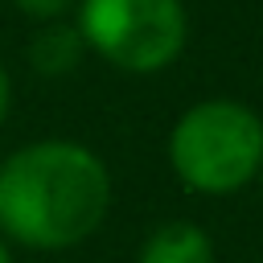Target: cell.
Here are the masks:
<instances>
[{
	"instance_id": "obj_1",
	"label": "cell",
	"mask_w": 263,
	"mask_h": 263,
	"mask_svg": "<svg viewBox=\"0 0 263 263\" xmlns=\"http://www.w3.org/2000/svg\"><path fill=\"white\" fill-rule=\"evenodd\" d=\"M111 205L107 164L74 140H37L0 164V230L33 251L82 242Z\"/></svg>"
},
{
	"instance_id": "obj_5",
	"label": "cell",
	"mask_w": 263,
	"mask_h": 263,
	"mask_svg": "<svg viewBox=\"0 0 263 263\" xmlns=\"http://www.w3.org/2000/svg\"><path fill=\"white\" fill-rule=\"evenodd\" d=\"M82 45H86V41H82L78 25H74V29H66V25H49L45 33H37L29 58H33V66H37L41 74H66V70L78 62Z\"/></svg>"
},
{
	"instance_id": "obj_6",
	"label": "cell",
	"mask_w": 263,
	"mask_h": 263,
	"mask_svg": "<svg viewBox=\"0 0 263 263\" xmlns=\"http://www.w3.org/2000/svg\"><path fill=\"white\" fill-rule=\"evenodd\" d=\"M25 16H33V21H58L62 12H70L78 0H12Z\"/></svg>"
},
{
	"instance_id": "obj_4",
	"label": "cell",
	"mask_w": 263,
	"mask_h": 263,
	"mask_svg": "<svg viewBox=\"0 0 263 263\" xmlns=\"http://www.w3.org/2000/svg\"><path fill=\"white\" fill-rule=\"evenodd\" d=\"M140 263H214L210 234L193 222H164L148 234Z\"/></svg>"
},
{
	"instance_id": "obj_2",
	"label": "cell",
	"mask_w": 263,
	"mask_h": 263,
	"mask_svg": "<svg viewBox=\"0 0 263 263\" xmlns=\"http://www.w3.org/2000/svg\"><path fill=\"white\" fill-rule=\"evenodd\" d=\"M168 164L193 193H234L263 168V119L247 103L201 99L173 123Z\"/></svg>"
},
{
	"instance_id": "obj_7",
	"label": "cell",
	"mask_w": 263,
	"mask_h": 263,
	"mask_svg": "<svg viewBox=\"0 0 263 263\" xmlns=\"http://www.w3.org/2000/svg\"><path fill=\"white\" fill-rule=\"evenodd\" d=\"M8 103H12V82H8V70H4V62H0V123H4V115H8Z\"/></svg>"
},
{
	"instance_id": "obj_9",
	"label": "cell",
	"mask_w": 263,
	"mask_h": 263,
	"mask_svg": "<svg viewBox=\"0 0 263 263\" xmlns=\"http://www.w3.org/2000/svg\"><path fill=\"white\" fill-rule=\"evenodd\" d=\"M259 173H263V168H259Z\"/></svg>"
},
{
	"instance_id": "obj_8",
	"label": "cell",
	"mask_w": 263,
	"mask_h": 263,
	"mask_svg": "<svg viewBox=\"0 0 263 263\" xmlns=\"http://www.w3.org/2000/svg\"><path fill=\"white\" fill-rule=\"evenodd\" d=\"M0 263H12V255H8V242L0 238Z\"/></svg>"
},
{
	"instance_id": "obj_3",
	"label": "cell",
	"mask_w": 263,
	"mask_h": 263,
	"mask_svg": "<svg viewBox=\"0 0 263 263\" xmlns=\"http://www.w3.org/2000/svg\"><path fill=\"white\" fill-rule=\"evenodd\" d=\"M82 41L127 74H156L173 66L189 37L181 0H78Z\"/></svg>"
}]
</instances>
